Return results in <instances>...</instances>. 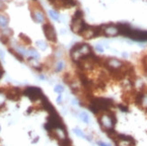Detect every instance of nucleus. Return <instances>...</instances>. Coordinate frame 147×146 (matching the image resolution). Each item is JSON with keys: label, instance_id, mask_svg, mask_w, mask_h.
Returning <instances> with one entry per match:
<instances>
[{"label": "nucleus", "instance_id": "obj_21", "mask_svg": "<svg viewBox=\"0 0 147 146\" xmlns=\"http://www.w3.org/2000/svg\"><path fill=\"white\" fill-rule=\"evenodd\" d=\"M0 42H2L3 44H7L8 42H9V37L2 34V35L0 36Z\"/></svg>", "mask_w": 147, "mask_h": 146}, {"label": "nucleus", "instance_id": "obj_28", "mask_svg": "<svg viewBox=\"0 0 147 146\" xmlns=\"http://www.w3.org/2000/svg\"><path fill=\"white\" fill-rule=\"evenodd\" d=\"M57 103H58V104L61 103V95H59V97H57Z\"/></svg>", "mask_w": 147, "mask_h": 146}, {"label": "nucleus", "instance_id": "obj_32", "mask_svg": "<svg viewBox=\"0 0 147 146\" xmlns=\"http://www.w3.org/2000/svg\"><path fill=\"white\" fill-rule=\"evenodd\" d=\"M38 140H39V137H36V139H35V140H34V141H33V143L34 144V143H36Z\"/></svg>", "mask_w": 147, "mask_h": 146}, {"label": "nucleus", "instance_id": "obj_30", "mask_svg": "<svg viewBox=\"0 0 147 146\" xmlns=\"http://www.w3.org/2000/svg\"><path fill=\"white\" fill-rule=\"evenodd\" d=\"M122 56H123V57H125V58H127V57H128V54H127V53H126V52H124V53H122Z\"/></svg>", "mask_w": 147, "mask_h": 146}, {"label": "nucleus", "instance_id": "obj_6", "mask_svg": "<svg viewBox=\"0 0 147 146\" xmlns=\"http://www.w3.org/2000/svg\"><path fill=\"white\" fill-rule=\"evenodd\" d=\"M103 34L108 37H115L119 35V29L116 24H103Z\"/></svg>", "mask_w": 147, "mask_h": 146}, {"label": "nucleus", "instance_id": "obj_2", "mask_svg": "<svg viewBox=\"0 0 147 146\" xmlns=\"http://www.w3.org/2000/svg\"><path fill=\"white\" fill-rule=\"evenodd\" d=\"M24 95L29 97L31 101H36L38 99L42 98V97L43 96L41 89L37 87H27L24 89Z\"/></svg>", "mask_w": 147, "mask_h": 146}, {"label": "nucleus", "instance_id": "obj_13", "mask_svg": "<svg viewBox=\"0 0 147 146\" xmlns=\"http://www.w3.org/2000/svg\"><path fill=\"white\" fill-rule=\"evenodd\" d=\"M59 145L60 146H71V141L68 138V137H66V138L59 141Z\"/></svg>", "mask_w": 147, "mask_h": 146}, {"label": "nucleus", "instance_id": "obj_5", "mask_svg": "<svg viewBox=\"0 0 147 146\" xmlns=\"http://www.w3.org/2000/svg\"><path fill=\"white\" fill-rule=\"evenodd\" d=\"M42 29H43V33L44 35L46 36L48 41L53 42H55L57 41V36H56V33L54 30V27L51 24H44L42 25Z\"/></svg>", "mask_w": 147, "mask_h": 146}, {"label": "nucleus", "instance_id": "obj_19", "mask_svg": "<svg viewBox=\"0 0 147 146\" xmlns=\"http://www.w3.org/2000/svg\"><path fill=\"white\" fill-rule=\"evenodd\" d=\"M73 18L76 19H83V12H82L80 9H78V10L75 12L73 16Z\"/></svg>", "mask_w": 147, "mask_h": 146}, {"label": "nucleus", "instance_id": "obj_16", "mask_svg": "<svg viewBox=\"0 0 147 146\" xmlns=\"http://www.w3.org/2000/svg\"><path fill=\"white\" fill-rule=\"evenodd\" d=\"M28 55H30V57H33L34 58V59H36V60H38L40 58L39 53L34 49H30L29 51H28Z\"/></svg>", "mask_w": 147, "mask_h": 146}, {"label": "nucleus", "instance_id": "obj_23", "mask_svg": "<svg viewBox=\"0 0 147 146\" xmlns=\"http://www.w3.org/2000/svg\"><path fill=\"white\" fill-rule=\"evenodd\" d=\"M63 91H64V88H63L61 85H57V86H55V88H54V92H56V93L60 94V93H62Z\"/></svg>", "mask_w": 147, "mask_h": 146}, {"label": "nucleus", "instance_id": "obj_25", "mask_svg": "<svg viewBox=\"0 0 147 146\" xmlns=\"http://www.w3.org/2000/svg\"><path fill=\"white\" fill-rule=\"evenodd\" d=\"M118 107L120 108V110L122 111V112H125V113H127L129 111L128 110V107H126V106H125V105H123V104H120V105H118Z\"/></svg>", "mask_w": 147, "mask_h": 146}, {"label": "nucleus", "instance_id": "obj_15", "mask_svg": "<svg viewBox=\"0 0 147 146\" xmlns=\"http://www.w3.org/2000/svg\"><path fill=\"white\" fill-rule=\"evenodd\" d=\"M9 52H10V53H12V54H13L14 56H15V57L17 59V60H20V61H23V60H23V55L20 54L18 52H16V51H15V50H13V49H9Z\"/></svg>", "mask_w": 147, "mask_h": 146}, {"label": "nucleus", "instance_id": "obj_9", "mask_svg": "<svg viewBox=\"0 0 147 146\" xmlns=\"http://www.w3.org/2000/svg\"><path fill=\"white\" fill-rule=\"evenodd\" d=\"M9 20H8L7 16H4V15H0V26L3 28H5L8 25Z\"/></svg>", "mask_w": 147, "mask_h": 146}, {"label": "nucleus", "instance_id": "obj_14", "mask_svg": "<svg viewBox=\"0 0 147 146\" xmlns=\"http://www.w3.org/2000/svg\"><path fill=\"white\" fill-rule=\"evenodd\" d=\"M79 118H80L82 122H84L85 124H89V116L86 112L80 113V114H79Z\"/></svg>", "mask_w": 147, "mask_h": 146}, {"label": "nucleus", "instance_id": "obj_18", "mask_svg": "<svg viewBox=\"0 0 147 146\" xmlns=\"http://www.w3.org/2000/svg\"><path fill=\"white\" fill-rule=\"evenodd\" d=\"M49 14H50L51 17L53 19V20H55V21H59V15L58 13L54 10H50L49 11Z\"/></svg>", "mask_w": 147, "mask_h": 146}, {"label": "nucleus", "instance_id": "obj_3", "mask_svg": "<svg viewBox=\"0 0 147 146\" xmlns=\"http://www.w3.org/2000/svg\"><path fill=\"white\" fill-rule=\"evenodd\" d=\"M105 67L108 69L109 71H118L125 68L124 62L122 60H118L116 58H108V60H105Z\"/></svg>", "mask_w": 147, "mask_h": 146}, {"label": "nucleus", "instance_id": "obj_11", "mask_svg": "<svg viewBox=\"0 0 147 146\" xmlns=\"http://www.w3.org/2000/svg\"><path fill=\"white\" fill-rule=\"evenodd\" d=\"M73 132H74V133H75L76 135L80 136V137H82V138H84V139H86V140H88V141H89V142L91 141V140H90V139H89V137H88V136L85 135L84 133H83V132H82V131L80 130L79 128H75V129H74V130H73Z\"/></svg>", "mask_w": 147, "mask_h": 146}, {"label": "nucleus", "instance_id": "obj_35", "mask_svg": "<svg viewBox=\"0 0 147 146\" xmlns=\"http://www.w3.org/2000/svg\"><path fill=\"white\" fill-rule=\"evenodd\" d=\"M49 1H50L51 3H53V2H55L56 0H49Z\"/></svg>", "mask_w": 147, "mask_h": 146}, {"label": "nucleus", "instance_id": "obj_4", "mask_svg": "<svg viewBox=\"0 0 147 146\" xmlns=\"http://www.w3.org/2000/svg\"><path fill=\"white\" fill-rule=\"evenodd\" d=\"M71 49L76 50L77 52H79V54L81 56V58L88 57L91 53H93L92 52V49L87 43H76Z\"/></svg>", "mask_w": 147, "mask_h": 146}, {"label": "nucleus", "instance_id": "obj_22", "mask_svg": "<svg viewBox=\"0 0 147 146\" xmlns=\"http://www.w3.org/2000/svg\"><path fill=\"white\" fill-rule=\"evenodd\" d=\"M140 106L143 107L144 108H145V109H147V93H145V96L143 97L142 103H141Z\"/></svg>", "mask_w": 147, "mask_h": 146}, {"label": "nucleus", "instance_id": "obj_31", "mask_svg": "<svg viewBox=\"0 0 147 146\" xmlns=\"http://www.w3.org/2000/svg\"><path fill=\"white\" fill-rule=\"evenodd\" d=\"M0 56H1V58H4V56H5V54H4V52L2 51H0Z\"/></svg>", "mask_w": 147, "mask_h": 146}, {"label": "nucleus", "instance_id": "obj_24", "mask_svg": "<svg viewBox=\"0 0 147 146\" xmlns=\"http://www.w3.org/2000/svg\"><path fill=\"white\" fill-rule=\"evenodd\" d=\"M20 37H21V39L24 41L26 44H30L31 43V40L29 39V37H27L26 35H24V34H20Z\"/></svg>", "mask_w": 147, "mask_h": 146}, {"label": "nucleus", "instance_id": "obj_10", "mask_svg": "<svg viewBox=\"0 0 147 146\" xmlns=\"http://www.w3.org/2000/svg\"><path fill=\"white\" fill-rule=\"evenodd\" d=\"M65 68V62H64V60H59L58 62L56 63L55 65V71L57 72H60V71H62L63 69Z\"/></svg>", "mask_w": 147, "mask_h": 146}, {"label": "nucleus", "instance_id": "obj_33", "mask_svg": "<svg viewBox=\"0 0 147 146\" xmlns=\"http://www.w3.org/2000/svg\"><path fill=\"white\" fill-rule=\"evenodd\" d=\"M39 77H40V78H42V79H44V77H43L42 75H40Z\"/></svg>", "mask_w": 147, "mask_h": 146}, {"label": "nucleus", "instance_id": "obj_29", "mask_svg": "<svg viewBox=\"0 0 147 146\" xmlns=\"http://www.w3.org/2000/svg\"><path fill=\"white\" fill-rule=\"evenodd\" d=\"M3 7H4V4H3V2L0 0V10H2Z\"/></svg>", "mask_w": 147, "mask_h": 146}, {"label": "nucleus", "instance_id": "obj_27", "mask_svg": "<svg viewBox=\"0 0 147 146\" xmlns=\"http://www.w3.org/2000/svg\"><path fill=\"white\" fill-rule=\"evenodd\" d=\"M97 144L98 146H111L110 144H106V143H104V142H101V141H97Z\"/></svg>", "mask_w": 147, "mask_h": 146}, {"label": "nucleus", "instance_id": "obj_17", "mask_svg": "<svg viewBox=\"0 0 147 146\" xmlns=\"http://www.w3.org/2000/svg\"><path fill=\"white\" fill-rule=\"evenodd\" d=\"M116 146H134V144L128 141H118L116 143Z\"/></svg>", "mask_w": 147, "mask_h": 146}, {"label": "nucleus", "instance_id": "obj_36", "mask_svg": "<svg viewBox=\"0 0 147 146\" xmlns=\"http://www.w3.org/2000/svg\"><path fill=\"white\" fill-rule=\"evenodd\" d=\"M4 1H9V0H4Z\"/></svg>", "mask_w": 147, "mask_h": 146}, {"label": "nucleus", "instance_id": "obj_26", "mask_svg": "<svg viewBox=\"0 0 147 146\" xmlns=\"http://www.w3.org/2000/svg\"><path fill=\"white\" fill-rule=\"evenodd\" d=\"M96 50H97L98 52H104V49H103L102 45H101V44H97V46H96Z\"/></svg>", "mask_w": 147, "mask_h": 146}, {"label": "nucleus", "instance_id": "obj_1", "mask_svg": "<svg viewBox=\"0 0 147 146\" xmlns=\"http://www.w3.org/2000/svg\"><path fill=\"white\" fill-rule=\"evenodd\" d=\"M97 121L99 123L100 126L102 128L104 132L107 130L114 129L115 125L116 124V118L115 114L110 111L107 112L106 114H103L97 118Z\"/></svg>", "mask_w": 147, "mask_h": 146}, {"label": "nucleus", "instance_id": "obj_34", "mask_svg": "<svg viewBox=\"0 0 147 146\" xmlns=\"http://www.w3.org/2000/svg\"><path fill=\"white\" fill-rule=\"evenodd\" d=\"M0 71H4L2 69V66H1V63H0Z\"/></svg>", "mask_w": 147, "mask_h": 146}, {"label": "nucleus", "instance_id": "obj_37", "mask_svg": "<svg viewBox=\"0 0 147 146\" xmlns=\"http://www.w3.org/2000/svg\"><path fill=\"white\" fill-rule=\"evenodd\" d=\"M34 1H36V0H34Z\"/></svg>", "mask_w": 147, "mask_h": 146}, {"label": "nucleus", "instance_id": "obj_12", "mask_svg": "<svg viewBox=\"0 0 147 146\" xmlns=\"http://www.w3.org/2000/svg\"><path fill=\"white\" fill-rule=\"evenodd\" d=\"M63 6H74L76 5V1L75 0H60Z\"/></svg>", "mask_w": 147, "mask_h": 146}, {"label": "nucleus", "instance_id": "obj_20", "mask_svg": "<svg viewBox=\"0 0 147 146\" xmlns=\"http://www.w3.org/2000/svg\"><path fill=\"white\" fill-rule=\"evenodd\" d=\"M36 44L42 51H44V50L47 48V44H46L43 41H38V42H36Z\"/></svg>", "mask_w": 147, "mask_h": 146}, {"label": "nucleus", "instance_id": "obj_7", "mask_svg": "<svg viewBox=\"0 0 147 146\" xmlns=\"http://www.w3.org/2000/svg\"><path fill=\"white\" fill-rule=\"evenodd\" d=\"M5 97H7L8 99L16 101V100L20 99V97H21V90H20L18 88H12V89H10L6 92Z\"/></svg>", "mask_w": 147, "mask_h": 146}, {"label": "nucleus", "instance_id": "obj_8", "mask_svg": "<svg viewBox=\"0 0 147 146\" xmlns=\"http://www.w3.org/2000/svg\"><path fill=\"white\" fill-rule=\"evenodd\" d=\"M33 19H34L35 22H38V23H43L44 22V16L42 12L40 11H36V12H34L33 13Z\"/></svg>", "mask_w": 147, "mask_h": 146}]
</instances>
